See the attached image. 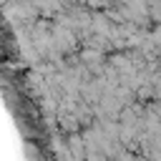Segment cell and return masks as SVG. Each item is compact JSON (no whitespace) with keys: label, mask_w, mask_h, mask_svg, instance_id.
<instances>
[{"label":"cell","mask_w":161,"mask_h":161,"mask_svg":"<svg viewBox=\"0 0 161 161\" xmlns=\"http://www.w3.org/2000/svg\"><path fill=\"white\" fill-rule=\"evenodd\" d=\"M70 153L75 161H83V138H78V136L70 138Z\"/></svg>","instance_id":"obj_1"}]
</instances>
